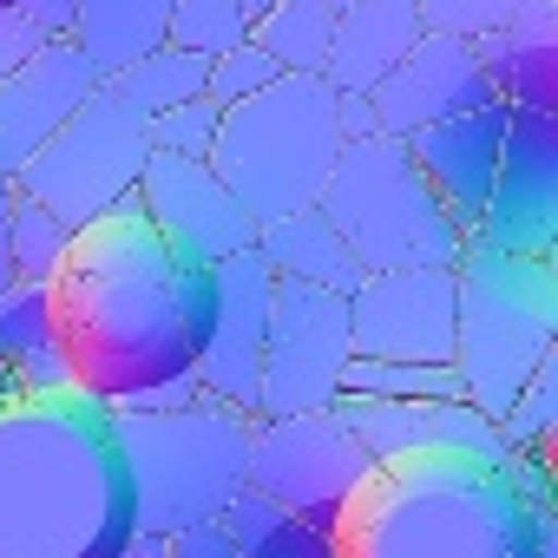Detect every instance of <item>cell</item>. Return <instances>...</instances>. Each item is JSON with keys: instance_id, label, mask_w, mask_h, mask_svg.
Wrapping results in <instances>:
<instances>
[{"instance_id": "cell-1", "label": "cell", "mask_w": 558, "mask_h": 558, "mask_svg": "<svg viewBox=\"0 0 558 558\" xmlns=\"http://www.w3.org/2000/svg\"><path fill=\"white\" fill-rule=\"evenodd\" d=\"M47 296L73 381L106 408H132L145 388L197 368L217 316V269L158 236L138 191H125L106 217L73 230Z\"/></svg>"}, {"instance_id": "cell-2", "label": "cell", "mask_w": 558, "mask_h": 558, "mask_svg": "<svg viewBox=\"0 0 558 558\" xmlns=\"http://www.w3.org/2000/svg\"><path fill=\"white\" fill-rule=\"evenodd\" d=\"M132 538L112 408L86 388L0 401V558H125Z\"/></svg>"}, {"instance_id": "cell-3", "label": "cell", "mask_w": 558, "mask_h": 558, "mask_svg": "<svg viewBox=\"0 0 558 558\" xmlns=\"http://www.w3.org/2000/svg\"><path fill=\"white\" fill-rule=\"evenodd\" d=\"M336 558H558V506L519 499L493 460L408 453L355 486Z\"/></svg>"}, {"instance_id": "cell-4", "label": "cell", "mask_w": 558, "mask_h": 558, "mask_svg": "<svg viewBox=\"0 0 558 558\" xmlns=\"http://www.w3.org/2000/svg\"><path fill=\"white\" fill-rule=\"evenodd\" d=\"M336 86L323 73H276L263 93L223 106L210 171L230 184V197L256 217L276 223L290 210H310L342 158V125H336Z\"/></svg>"}, {"instance_id": "cell-5", "label": "cell", "mask_w": 558, "mask_h": 558, "mask_svg": "<svg viewBox=\"0 0 558 558\" xmlns=\"http://www.w3.org/2000/svg\"><path fill=\"white\" fill-rule=\"evenodd\" d=\"M545 355H558V256L460 250L447 362L460 375V395L499 421Z\"/></svg>"}, {"instance_id": "cell-6", "label": "cell", "mask_w": 558, "mask_h": 558, "mask_svg": "<svg viewBox=\"0 0 558 558\" xmlns=\"http://www.w3.org/2000/svg\"><path fill=\"white\" fill-rule=\"evenodd\" d=\"M250 421L210 395L184 408H112V434L132 473V506L145 538H171L197 519H217L243 493Z\"/></svg>"}, {"instance_id": "cell-7", "label": "cell", "mask_w": 558, "mask_h": 558, "mask_svg": "<svg viewBox=\"0 0 558 558\" xmlns=\"http://www.w3.org/2000/svg\"><path fill=\"white\" fill-rule=\"evenodd\" d=\"M316 210L336 223V236L349 243L355 269H421V263H460L466 230L447 217V204L427 191V178L414 171L408 145L388 132L349 138Z\"/></svg>"}, {"instance_id": "cell-8", "label": "cell", "mask_w": 558, "mask_h": 558, "mask_svg": "<svg viewBox=\"0 0 558 558\" xmlns=\"http://www.w3.org/2000/svg\"><path fill=\"white\" fill-rule=\"evenodd\" d=\"M151 158V132L145 112L125 106L106 80L86 93V106L14 171V191H27L34 204H47L66 230L106 217L125 191H138V171Z\"/></svg>"}, {"instance_id": "cell-9", "label": "cell", "mask_w": 558, "mask_h": 558, "mask_svg": "<svg viewBox=\"0 0 558 558\" xmlns=\"http://www.w3.org/2000/svg\"><path fill=\"white\" fill-rule=\"evenodd\" d=\"M368 473H375V460L362 453V440L342 427L336 408L256 414L250 421L243 486L276 499V506H290V512H303V519H316V525H336Z\"/></svg>"}, {"instance_id": "cell-10", "label": "cell", "mask_w": 558, "mask_h": 558, "mask_svg": "<svg viewBox=\"0 0 558 558\" xmlns=\"http://www.w3.org/2000/svg\"><path fill=\"white\" fill-rule=\"evenodd\" d=\"M349 355H355L349 296L316 290V283H276V296H269V336H263L256 414L336 408Z\"/></svg>"}, {"instance_id": "cell-11", "label": "cell", "mask_w": 558, "mask_h": 558, "mask_svg": "<svg viewBox=\"0 0 558 558\" xmlns=\"http://www.w3.org/2000/svg\"><path fill=\"white\" fill-rule=\"evenodd\" d=\"M466 250L558 256V112L512 106L493 191L466 223Z\"/></svg>"}, {"instance_id": "cell-12", "label": "cell", "mask_w": 558, "mask_h": 558, "mask_svg": "<svg viewBox=\"0 0 558 558\" xmlns=\"http://www.w3.org/2000/svg\"><path fill=\"white\" fill-rule=\"evenodd\" d=\"M355 355L381 362H453V263L368 269L349 290Z\"/></svg>"}, {"instance_id": "cell-13", "label": "cell", "mask_w": 558, "mask_h": 558, "mask_svg": "<svg viewBox=\"0 0 558 558\" xmlns=\"http://www.w3.org/2000/svg\"><path fill=\"white\" fill-rule=\"evenodd\" d=\"M217 269V316L197 355V395L256 414V381H263V336H269V296H276V276L256 250H236Z\"/></svg>"}, {"instance_id": "cell-14", "label": "cell", "mask_w": 558, "mask_h": 558, "mask_svg": "<svg viewBox=\"0 0 558 558\" xmlns=\"http://www.w3.org/2000/svg\"><path fill=\"white\" fill-rule=\"evenodd\" d=\"M138 210L158 236H171L197 263H223L256 243V217L230 197V184L210 171V158H171L151 151L138 171Z\"/></svg>"}, {"instance_id": "cell-15", "label": "cell", "mask_w": 558, "mask_h": 558, "mask_svg": "<svg viewBox=\"0 0 558 558\" xmlns=\"http://www.w3.org/2000/svg\"><path fill=\"white\" fill-rule=\"evenodd\" d=\"M493 99V80L480 66V47L460 40V34H421L375 86H368V106H375V132L388 138H414L421 125H440L453 112H473Z\"/></svg>"}, {"instance_id": "cell-16", "label": "cell", "mask_w": 558, "mask_h": 558, "mask_svg": "<svg viewBox=\"0 0 558 558\" xmlns=\"http://www.w3.org/2000/svg\"><path fill=\"white\" fill-rule=\"evenodd\" d=\"M342 427L362 440L375 466L408 460V453H473V460H506V434L493 414L473 401H368V395H336Z\"/></svg>"}, {"instance_id": "cell-17", "label": "cell", "mask_w": 558, "mask_h": 558, "mask_svg": "<svg viewBox=\"0 0 558 558\" xmlns=\"http://www.w3.org/2000/svg\"><path fill=\"white\" fill-rule=\"evenodd\" d=\"M99 86L93 60L60 34V40H40V53L0 80V178L14 184V171L86 106V93Z\"/></svg>"}, {"instance_id": "cell-18", "label": "cell", "mask_w": 558, "mask_h": 558, "mask_svg": "<svg viewBox=\"0 0 558 558\" xmlns=\"http://www.w3.org/2000/svg\"><path fill=\"white\" fill-rule=\"evenodd\" d=\"M506 119H512V106L493 93L486 106L453 112V119L421 125L414 138H401V145H408V158H414V171L427 178V191L447 204V217H453L460 230L480 217V204H486V191H493L499 145H506Z\"/></svg>"}, {"instance_id": "cell-19", "label": "cell", "mask_w": 558, "mask_h": 558, "mask_svg": "<svg viewBox=\"0 0 558 558\" xmlns=\"http://www.w3.org/2000/svg\"><path fill=\"white\" fill-rule=\"evenodd\" d=\"M473 47L506 106L558 112V0H512V14Z\"/></svg>"}, {"instance_id": "cell-20", "label": "cell", "mask_w": 558, "mask_h": 558, "mask_svg": "<svg viewBox=\"0 0 558 558\" xmlns=\"http://www.w3.org/2000/svg\"><path fill=\"white\" fill-rule=\"evenodd\" d=\"M421 34L427 27H421L414 0H349V8H336V40H329L323 80L336 93H368Z\"/></svg>"}, {"instance_id": "cell-21", "label": "cell", "mask_w": 558, "mask_h": 558, "mask_svg": "<svg viewBox=\"0 0 558 558\" xmlns=\"http://www.w3.org/2000/svg\"><path fill=\"white\" fill-rule=\"evenodd\" d=\"M0 362L14 368L21 395H53V388H80L66 342H60V316L47 283H8L0 290Z\"/></svg>"}, {"instance_id": "cell-22", "label": "cell", "mask_w": 558, "mask_h": 558, "mask_svg": "<svg viewBox=\"0 0 558 558\" xmlns=\"http://www.w3.org/2000/svg\"><path fill=\"white\" fill-rule=\"evenodd\" d=\"M276 283H316V290H336L349 296L362 283V269L349 256V243L336 236V223L310 204V210H290V217H276V223H256V243H250Z\"/></svg>"}, {"instance_id": "cell-23", "label": "cell", "mask_w": 558, "mask_h": 558, "mask_svg": "<svg viewBox=\"0 0 558 558\" xmlns=\"http://www.w3.org/2000/svg\"><path fill=\"white\" fill-rule=\"evenodd\" d=\"M165 27H171V0H80L66 40L93 60L99 80H112L138 53L165 47Z\"/></svg>"}, {"instance_id": "cell-24", "label": "cell", "mask_w": 558, "mask_h": 558, "mask_svg": "<svg viewBox=\"0 0 558 558\" xmlns=\"http://www.w3.org/2000/svg\"><path fill=\"white\" fill-rule=\"evenodd\" d=\"M217 525L236 545V558H336V525H316V519L276 506V499H263L250 486L230 493Z\"/></svg>"}, {"instance_id": "cell-25", "label": "cell", "mask_w": 558, "mask_h": 558, "mask_svg": "<svg viewBox=\"0 0 558 558\" xmlns=\"http://www.w3.org/2000/svg\"><path fill=\"white\" fill-rule=\"evenodd\" d=\"M250 40L283 73H323L329 40H336V8L329 0H269L250 21Z\"/></svg>"}, {"instance_id": "cell-26", "label": "cell", "mask_w": 558, "mask_h": 558, "mask_svg": "<svg viewBox=\"0 0 558 558\" xmlns=\"http://www.w3.org/2000/svg\"><path fill=\"white\" fill-rule=\"evenodd\" d=\"M204 66H210L204 53H184V47H171V40H165V47L138 53L125 73H112L106 86H112L125 106H138V112L151 119V112H171V106L197 99V93H204Z\"/></svg>"}, {"instance_id": "cell-27", "label": "cell", "mask_w": 558, "mask_h": 558, "mask_svg": "<svg viewBox=\"0 0 558 558\" xmlns=\"http://www.w3.org/2000/svg\"><path fill=\"white\" fill-rule=\"evenodd\" d=\"M342 395H368V401H466L460 375L447 362H381V355H349Z\"/></svg>"}, {"instance_id": "cell-28", "label": "cell", "mask_w": 558, "mask_h": 558, "mask_svg": "<svg viewBox=\"0 0 558 558\" xmlns=\"http://www.w3.org/2000/svg\"><path fill=\"white\" fill-rule=\"evenodd\" d=\"M66 243H73V230L47 204H34L27 191H14V204H8V263H14V283H47V276L60 269V256H66Z\"/></svg>"}, {"instance_id": "cell-29", "label": "cell", "mask_w": 558, "mask_h": 558, "mask_svg": "<svg viewBox=\"0 0 558 558\" xmlns=\"http://www.w3.org/2000/svg\"><path fill=\"white\" fill-rule=\"evenodd\" d=\"M165 40L210 60V53H230L250 40V14H243V0H171Z\"/></svg>"}, {"instance_id": "cell-30", "label": "cell", "mask_w": 558, "mask_h": 558, "mask_svg": "<svg viewBox=\"0 0 558 558\" xmlns=\"http://www.w3.org/2000/svg\"><path fill=\"white\" fill-rule=\"evenodd\" d=\"M499 434H506V453L519 447H551L558 434V355H545L532 368V381L512 395V408L499 414Z\"/></svg>"}, {"instance_id": "cell-31", "label": "cell", "mask_w": 558, "mask_h": 558, "mask_svg": "<svg viewBox=\"0 0 558 558\" xmlns=\"http://www.w3.org/2000/svg\"><path fill=\"white\" fill-rule=\"evenodd\" d=\"M217 125H223V106H210L204 93L184 99V106H171V112H151V119H145L151 151H171V158H210Z\"/></svg>"}, {"instance_id": "cell-32", "label": "cell", "mask_w": 558, "mask_h": 558, "mask_svg": "<svg viewBox=\"0 0 558 558\" xmlns=\"http://www.w3.org/2000/svg\"><path fill=\"white\" fill-rule=\"evenodd\" d=\"M276 73V66L256 40H243V47H230V53H210V66H204V99L210 106H236V99H250V93H263Z\"/></svg>"}, {"instance_id": "cell-33", "label": "cell", "mask_w": 558, "mask_h": 558, "mask_svg": "<svg viewBox=\"0 0 558 558\" xmlns=\"http://www.w3.org/2000/svg\"><path fill=\"white\" fill-rule=\"evenodd\" d=\"M414 8H421V27H427V34L480 40V34H493V27L512 14V0H414Z\"/></svg>"}, {"instance_id": "cell-34", "label": "cell", "mask_w": 558, "mask_h": 558, "mask_svg": "<svg viewBox=\"0 0 558 558\" xmlns=\"http://www.w3.org/2000/svg\"><path fill=\"white\" fill-rule=\"evenodd\" d=\"M40 40H47V34H40V27H34L21 8H0V80H8V73H21V66L40 53Z\"/></svg>"}, {"instance_id": "cell-35", "label": "cell", "mask_w": 558, "mask_h": 558, "mask_svg": "<svg viewBox=\"0 0 558 558\" xmlns=\"http://www.w3.org/2000/svg\"><path fill=\"white\" fill-rule=\"evenodd\" d=\"M165 558H236V545L223 538L217 519H197V525H184V532L165 538Z\"/></svg>"}, {"instance_id": "cell-36", "label": "cell", "mask_w": 558, "mask_h": 558, "mask_svg": "<svg viewBox=\"0 0 558 558\" xmlns=\"http://www.w3.org/2000/svg\"><path fill=\"white\" fill-rule=\"evenodd\" d=\"M73 8H80V0H21V14H27L47 40H60V34L73 27Z\"/></svg>"}, {"instance_id": "cell-37", "label": "cell", "mask_w": 558, "mask_h": 558, "mask_svg": "<svg viewBox=\"0 0 558 558\" xmlns=\"http://www.w3.org/2000/svg\"><path fill=\"white\" fill-rule=\"evenodd\" d=\"M184 401H197V375H178V381H158V388H145L132 408H184Z\"/></svg>"}, {"instance_id": "cell-38", "label": "cell", "mask_w": 558, "mask_h": 558, "mask_svg": "<svg viewBox=\"0 0 558 558\" xmlns=\"http://www.w3.org/2000/svg\"><path fill=\"white\" fill-rule=\"evenodd\" d=\"M8 204H14V184L0 178V290L14 283V263H8Z\"/></svg>"}, {"instance_id": "cell-39", "label": "cell", "mask_w": 558, "mask_h": 558, "mask_svg": "<svg viewBox=\"0 0 558 558\" xmlns=\"http://www.w3.org/2000/svg\"><path fill=\"white\" fill-rule=\"evenodd\" d=\"M125 558H165V538H145V532H138V538L125 545Z\"/></svg>"}, {"instance_id": "cell-40", "label": "cell", "mask_w": 558, "mask_h": 558, "mask_svg": "<svg viewBox=\"0 0 558 558\" xmlns=\"http://www.w3.org/2000/svg\"><path fill=\"white\" fill-rule=\"evenodd\" d=\"M14 395H21V381H14V368H8V362H0V401H14Z\"/></svg>"}, {"instance_id": "cell-41", "label": "cell", "mask_w": 558, "mask_h": 558, "mask_svg": "<svg viewBox=\"0 0 558 558\" xmlns=\"http://www.w3.org/2000/svg\"><path fill=\"white\" fill-rule=\"evenodd\" d=\"M263 8H269V0H243V14H250V21H256V14H263Z\"/></svg>"}, {"instance_id": "cell-42", "label": "cell", "mask_w": 558, "mask_h": 558, "mask_svg": "<svg viewBox=\"0 0 558 558\" xmlns=\"http://www.w3.org/2000/svg\"><path fill=\"white\" fill-rule=\"evenodd\" d=\"M329 8H349V0H329Z\"/></svg>"}]
</instances>
